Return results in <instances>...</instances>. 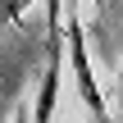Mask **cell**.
Returning a JSON list of instances; mask_svg holds the SVG:
<instances>
[{"instance_id":"1","label":"cell","mask_w":123,"mask_h":123,"mask_svg":"<svg viewBox=\"0 0 123 123\" xmlns=\"http://www.w3.org/2000/svg\"><path fill=\"white\" fill-rule=\"evenodd\" d=\"M68 41H73V73H78V87H82V100L96 110V119H105V105H100V87L91 78V64H87V50H82V27L68 23Z\"/></svg>"},{"instance_id":"2","label":"cell","mask_w":123,"mask_h":123,"mask_svg":"<svg viewBox=\"0 0 123 123\" xmlns=\"http://www.w3.org/2000/svg\"><path fill=\"white\" fill-rule=\"evenodd\" d=\"M27 5H32V0H5L0 9H5V18H14V14H18V9H27Z\"/></svg>"},{"instance_id":"3","label":"cell","mask_w":123,"mask_h":123,"mask_svg":"<svg viewBox=\"0 0 123 123\" xmlns=\"http://www.w3.org/2000/svg\"><path fill=\"white\" fill-rule=\"evenodd\" d=\"M14 123H27V110H18V119H14Z\"/></svg>"}]
</instances>
